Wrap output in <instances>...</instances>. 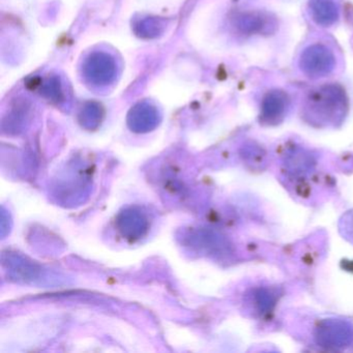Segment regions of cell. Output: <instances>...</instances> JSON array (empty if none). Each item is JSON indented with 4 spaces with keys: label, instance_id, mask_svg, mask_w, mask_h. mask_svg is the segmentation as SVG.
I'll use <instances>...</instances> for the list:
<instances>
[{
    "label": "cell",
    "instance_id": "1",
    "mask_svg": "<svg viewBox=\"0 0 353 353\" xmlns=\"http://www.w3.org/2000/svg\"><path fill=\"white\" fill-rule=\"evenodd\" d=\"M348 110L346 94L341 86L328 84L310 92L303 104V117L316 127L338 125Z\"/></svg>",
    "mask_w": 353,
    "mask_h": 353
},
{
    "label": "cell",
    "instance_id": "2",
    "mask_svg": "<svg viewBox=\"0 0 353 353\" xmlns=\"http://www.w3.org/2000/svg\"><path fill=\"white\" fill-rule=\"evenodd\" d=\"M315 338L325 348H347L353 345V324L342 319L324 320L316 328Z\"/></svg>",
    "mask_w": 353,
    "mask_h": 353
},
{
    "label": "cell",
    "instance_id": "3",
    "mask_svg": "<svg viewBox=\"0 0 353 353\" xmlns=\"http://www.w3.org/2000/svg\"><path fill=\"white\" fill-rule=\"evenodd\" d=\"M336 59L332 51L323 45H312L301 53L299 67L311 78L325 77L332 73Z\"/></svg>",
    "mask_w": 353,
    "mask_h": 353
},
{
    "label": "cell",
    "instance_id": "4",
    "mask_svg": "<svg viewBox=\"0 0 353 353\" xmlns=\"http://www.w3.org/2000/svg\"><path fill=\"white\" fill-rule=\"evenodd\" d=\"M289 106L288 96L282 90H272L263 99L261 119L268 125L281 123L286 115Z\"/></svg>",
    "mask_w": 353,
    "mask_h": 353
},
{
    "label": "cell",
    "instance_id": "5",
    "mask_svg": "<svg viewBox=\"0 0 353 353\" xmlns=\"http://www.w3.org/2000/svg\"><path fill=\"white\" fill-rule=\"evenodd\" d=\"M309 8L312 18L319 26H332L340 16V8L334 0H310Z\"/></svg>",
    "mask_w": 353,
    "mask_h": 353
},
{
    "label": "cell",
    "instance_id": "6",
    "mask_svg": "<svg viewBox=\"0 0 353 353\" xmlns=\"http://www.w3.org/2000/svg\"><path fill=\"white\" fill-rule=\"evenodd\" d=\"M239 28L248 34H268L276 30L274 18L264 13L245 14L239 19Z\"/></svg>",
    "mask_w": 353,
    "mask_h": 353
},
{
    "label": "cell",
    "instance_id": "7",
    "mask_svg": "<svg viewBox=\"0 0 353 353\" xmlns=\"http://www.w3.org/2000/svg\"><path fill=\"white\" fill-rule=\"evenodd\" d=\"M286 164L291 172L305 173L312 168L313 160L307 152L301 150H296L289 154Z\"/></svg>",
    "mask_w": 353,
    "mask_h": 353
},
{
    "label": "cell",
    "instance_id": "8",
    "mask_svg": "<svg viewBox=\"0 0 353 353\" xmlns=\"http://www.w3.org/2000/svg\"><path fill=\"white\" fill-rule=\"evenodd\" d=\"M256 303L260 312H268L274 305V297L270 291L260 289L255 294Z\"/></svg>",
    "mask_w": 353,
    "mask_h": 353
},
{
    "label": "cell",
    "instance_id": "9",
    "mask_svg": "<svg viewBox=\"0 0 353 353\" xmlns=\"http://www.w3.org/2000/svg\"><path fill=\"white\" fill-rule=\"evenodd\" d=\"M340 229L345 239L353 243V210L347 212L340 222Z\"/></svg>",
    "mask_w": 353,
    "mask_h": 353
}]
</instances>
